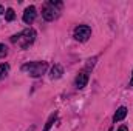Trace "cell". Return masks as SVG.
I'll list each match as a JSON object with an SVG mask.
<instances>
[{
    "label": "cell",
    "instance_id": "6da1fadb",
    "mask_svg": "<svg viewBox=\"0 0 133 131\" xmlns=\"http://www.w3.org/2000/svg\"><path fill=\"white\" fill-rule=\"evenodd\" d=\"M34 40H36V31L31 30V28H26V30H23L20 34H17V35H12V37H11V42L19 43V45H20V48H23V49H25V48H28Z\"/></svg>",
    "mask_w": 133,
    "mask_h": 131
},
{
    "label": "cell",
    "instance_id": "7a4b0ae2",
    "mask_svg": "<svg viewBox=\"0 0 133 131\" xmlns=\"http://www.w3.org/2000/svg\"><path fill=\"white\" fill-rule=\"evenodd\" d=\"M46 68H48L46 62H30L22 66V71L28 72L31 77H40L42 74H45Z\"/></svg>",
    "mask_w": 133,
    "mask_h": 131
},
{
    "label": "cell",
    "instance_id": "3957f363",
    "mask_svg": "<svg viewBox=\"0 0 133 131\" xmlns=\"http://www.w3.org/2000/svg\"><path fill=\"white\" fill-rule=\"evenodd\" d=\"M54 6H62V3L51 0V2H48V3L45 5V8H43V11H42V16H43L45 20H54V19L57 17V9H56Z\"/></svg>",
    "mask_w": 133,
    "mask_h": 131
},
{
    "label": "cell",
    "instance_id": "277c9868",
    "mask_svg": "<svg viewBox=\"0 0 133 131\" xmlns=\"http://www.w3.org/2000/svg\"><path fill=\"white\" fill-rule=\"evenodd\" d=\"M90 35H91V28L87 25H79L74 30V39L77 42H87Z\"/></svg>",
    "mask_w": 133,
    "mask_h": 131
},
{
    "label": "cell",
    "instance_id": "5b68a950",
    "mask_svg": "<svg viewBox=\"0 0 133 131\" xmlns=\"http://www.w3.org/2000/svg\"><path fill=\"white\" fill-rule=\"evenodd\" d=\"M34 19H36V8L34 6H28L25 9V12H23V22L26 25H31L34 22Z\"/></svg>",
    "mask_w": 133,
    "mask_h": 131
},
{
    "label": "cell",
    "instance_id": "8992f818",
    "mask_svg": "<svg viewBox=\"0 0 133 131\" xmlns=\"http://www.w3.org/2000/svg\"><path fill=\"white\" fill-rule=\"evenodd\" d=\"M87 82H88V74H87L85 71L79 72V74H77V77H76V88L82 90L84 86H87Z\"/></svg>",
    "mask_w": 133,
    "mask_h": 131
},
{
    "label": "cell",
    "instance_id": "52a82bcc",
    "mask_svg": "<svg viewBox=\"0 0 133 131\" xmlns=\"http://www.w3.org/2000/svg\"><path fill=\"white\" fill-rule=\"evenodd\" d=\"M125 116H127V108L125 106H121V108L116 110V113L113 116V120L115 122H121L122 119H125Z\"/></svg>",
    "mask_w": 133,
    "mask_h": 131
},
{
    "label": "cell",
    "instance_id": "ba28073f",
    "mask_svg": "<svg viewBox=\"0 0 133 131\" xmlns=\"http://www.w3.org/2000/svg\"><path fill=\"white\" fill-rule=\"evenodd\" d=\"M62 74H64V68L61 65H54L51 68V79H61L62 77Z\"/></svg>",
    "mask_w": 133,
    "mask_h": 131
},
{
    "label": "cell",
    "instance_id": "9c48e42d",
    "mask_svg": "<svg viewBox=\"0 0 133 131\" xmlns=\"http://www.w3.org/2000/svg\"><path fill=\"white\" fill-rule=\"evenodd\" d=\"M5 19H6L8 22H12V20L16 19V12H14V9L8 8V9L5 11Z\"/></svg>",
    "mask_w": 133,
    "mask_h": 131
},
{
    "label": "cell",
    "instance_id": "30bf717a",
    "mask_svg": "<svg viewBox=\"0 0 133 131\" xmlns=\"http://www.w3.org/2000/svg\"><path fill=\"white\" fill-rule=\"evenodd\" d=\"M56 117H57V114H56V113H54V114H51V116H50V119H48V120H46V123H45V128H43L42 131H48V130H50V128H51V125H53V122L56 120Z\"/></svg>",
    "mask_w": 133,
    "mask_h": 131
},
{
    "label": "cell",
    "instance_id": "8fae6325",
    "mask_svg": "<svg viewBox=\"0 0 133 131\" xmlns=\"http://www.w3.org/2000/svg\"><path fill=\"white\" fill-rule=\"evenodd\" d=\"M8 71H9V65H8V63H2V65H0V79L5 77V76L8 74Z\"/></svg>",
    "mask_w": 133,
    "mask_h": 131
},
{
    "label": "cell",
    "instance_id": "7c38bea8",
    "mask_svg": "<svg viewBox=\"0 0 133 131\" xmlns=\"http://www.w3.org/2000/svg\"><path fill=\"white\" fill-rule=\"evenodd\" d=\"M6 54H8V48H6L5 45H2V43H0V59H3Z\"/></svg>",
    "mask_w": 133,
    "mask_h": 131
},
{
    "label": "cell",
    "instance_id": "4fadbf2b",
    "mask_svg": "<svg viewBox=\"0 0 133 131\" xmlns=\"http://www.w3.org/2000/svg\"><path fill=\"white\" fill-rule=\"evenodd\" d=\"M118 131H129V128H127L125 125H122V127H121V128H119Z\"/></svg>",
    "mask_w": 133,
    "mask_h": 131
},
{
    "label": "cell",
    "instance_id": "5bb4252c",
    "mask_svg": "<svg viewBox=\"0 0 133 131\" xmlns=\"http://www.w3.org/2000/svg\"><path fill=\"white\" fill-rule=\"evenodd\" d=\"M3 12H5V8H3V6L0 5V14H3Z\"/></svg>",
    "mask_w": 133,
    "mask_h": 131
},
{
    "label": "cell",
    "instance_id": "9a60e30c",
    "mask_svg": "<svg viewBox=\"0 0 133 131\" xmlns=\"http://www.w3.org/2000/svg\"><path fill=\"white\" fill-rule=\"evenodd\" d=\"M130 85H133V76H132V80H130Z\"/></svg>",
    "mask_w": 133,
    "mask_h": 131
}]
</instances>
